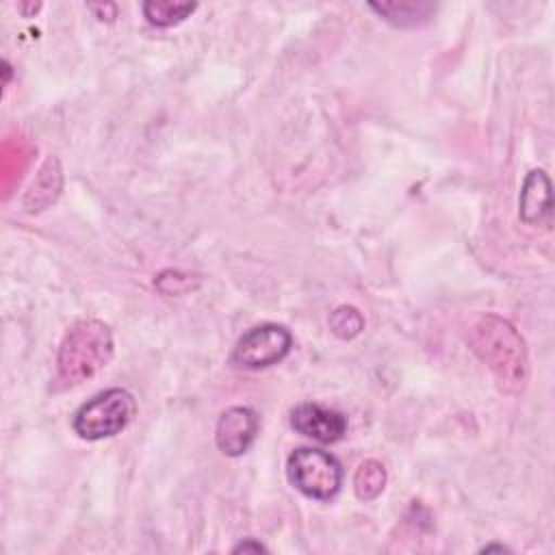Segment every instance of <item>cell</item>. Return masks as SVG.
I'll return each mask as SVG.
<instances>
[{
    "label": "cell",
    "mask_w": 555,
    "mask_h": 555,
    "mask_svg": "<svg viewBox=\"0 0 555 555\" xmlns=\"http://www.w3.org/2000/svg\"><path fill=\"white\" fill-rule=\"evenodd\" d=\"M258 434V414L247 405H232L221 412L215 427V442L223 455H243Z\"/></svg>",
    "instance_id": "8992f818"
},
{
    "label": "cell",
    "mask_w": 555,
    "mask_h": 555,
    "mask_svg": "<svg viewBox=\"0 0 555 555\" xmlns=\"http://www.w3.org/2000/svg\"><path fill=\"white\" fill-rule=\"evenodd\" d=\"M386 486V468L377 460H364L353 475V490L360 501H373Z\"/></svg>",
    "instance_id": "8fae6325"
},
{
    "label": "cell",
    "mask_w": 555,
    "mask_h": 555,
    "mask_svg": "<svg viewBox=\"0 0 555 555\" xmlns=\"http://www.w3.org/2000/svg\"><path fill=\"white\" fill-rule=\"evenodd\" d=\"M364 325L362 314L353 306H340L330 317V327L338 338H353Z\"/></svg>",
    "instance_id": "7c38bea8"
},
{
    "label": "cell",
    "mask_w": 555,
    "mask_h": 555,
    "mask_svg": "<svg viewBox=\"0 0 555 555\" xmlns=\"http://www.w3.org/2000/svg\"><path fill=\"white\" fill-rule=\"evenodd\" d=\"M113 358V336L108 325L98 319L76 321L59 347V379L78 386L102 371Z\"/></svg>",
    "instance_id": "7a4b0ae2"
},
{
    "label": "cell",
    "mask_w": 555,
    "mask_h": 555,
    "mask_svg": "<svg viewBox=\"0 0 555 555\" xmlns=\"http://www.w3.org/2000/svg\"><path fill=\"white\" fill-rule=\"evenodd\" d=\"M197 9L195 2H173V0H150L143 2V15L152 26L167 28L180 24Z\"/></svg>",
    "instance_id": "30bf717a"
},
{
    "label": "cell",
    "mask_w": 555,
    "mask_h": 555,
    "mask_svg": "<svg viewBox=\"0 0 555 555\" xmlns=\"http://www.w3.org/2000/svg\"><path fill=\"white\" fill-rule=\"evenodd\" d=\"M137 412L134 397L124 388H108L82 403L72 421L82 440H102L119 434Z\"/></svg>",
    "instance_id": "3957f363"
},
{
    "label": "cell",
    "mask_w": 555,
    "mask_h": 555,
    "mask_svg": "<svg viewBox=\"0 0 555 555\" xmlns=\"http://www.w3.org/2000/svg\"><path fill=\"white\" fill-rule=\"evenodd\" d=\"M238 551H256V553H260V551H264V546H262L260 542L245 540V542H241V544H236V546H234V553H238Z\"/></svg>",
    "instance_id": "4fadbf2b"
},
{
    "label": "cell",
    "mask_w": 555,
    "mask_h": 555,
    "mask_svg": "<svg viewBox=\"0 0 555 555\" xmlns=\"http://www.w3.org/2000/svg\"><path fill=\"white\" fill-rule=\"evenodd\" d=\"M286 477L304 496L330 501L340 490L343 466L327 451L301 447L288 455Z\"/></svg>",
    "instance_id": "277c9868"
},
{
    "label": "cell",
    "mask_w": 555,
    "mask_h": 555,
    "mask_svg": "<svg viewBox=\"0 0 555 555\" xmlns=\"http://www.w3.org/2000/svg\"><path fill=\"white\" fill-rule=\"evenodd\" d=\"M293 336L286 327L264 323L247 330L234 345L232 362L243 369H264L288 356Z\"/></svg>",
    "instance_id": "5b68a950"
},
{
    "label": "cell",
    "mask_w": 555,
    "mask_h": 555,
    "mask_svg": "<svg viewBox=\"0 0 555 555\" xmlns=\"http://www.w3.org/2000/svg\"><path fill=\"white\" fill-rule=\"evenodd\" d=\"M369 7L397 26H414L434 11L429 2H371Z\"/></svg>",
    "instance_id": "9c48e42d"
},
{
    "label": "cell",
    "mask_w": 555,
    "mask_h": 555,
    "mask_svg": "<svg viewBox=\"0 0 555 555\" xmlns=\"http://www.w3.org/2000/svg\"><path fill=\"white\" fill-rule=\"evenodd\" d=\"M468 340L505 392H518L525 386L529 371L527 349L509 321L496 314H481L470 325Z\"/></svg>",
    "instance_id": "6da1fadb"
},
{
    "label": "cell",
    "mask_w": 555,
    "mask_h": 555,
    "mask_svg": "<svg viewBox=\"0 0 555 555\" xmlns=\"http://www.w3.org/2000/svg\"><path fill=\"white\" fill-rule=\"evenodd\" d=\"M518 206L525 223H540L551 215V182L542 169H533L525 178Z\"/></svg>",
    "instance_id": "ba28073f"
},
{
    "label": "cell",
    "mask_w": 555,
    "mask_h": 555,
    "mask_svg": "<svg viewBox=\"0 0 555 555\" xmlns=\"http://www.w3.org/2000/svg\"><path fill=\"white\" fill-rule=\"evenodd\" d=\"M291 425L301 436L327 444L345 436L347 416L319 403H301L291 412Z\"/></svg>",
    "instance_id": "52a82bcc"
}]
</instances>
